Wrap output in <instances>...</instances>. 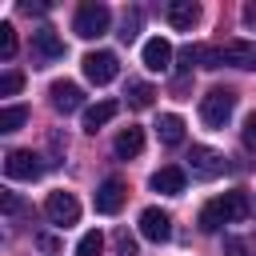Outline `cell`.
<instances>
[{
    "instance_id": "obj_14",
    "label": "cell",
    "mask_w": 256,
    "mask_h": 256,
    "mask_svg": "<svg viewBox=\"0 0 256 256\" xmlns=\"http://www.w3.org/2000/svg\"><path fill=\"white\" fill-rule=\"evenodd\" d=\"M112 148H116V156H120V160H132V156H140V152H144V128H136V124L120 128Z\"/></svg>"
},
{
    "instance_id": "obj_21",
    "label": "cell",
    "mask_w": 256,
    "mask_h": 256,
    "mask_svg": "<svg viewBox=\"0 0 256 256\" xmlns=\"http://www.w3.org/2000/svg\"><path fill=\"white\" fill-rule=\"evenodd\" d=\"M104 252V236L92 228V232H84L80 236V244H76V256H100Z\"/></svg>"
},
{
    "instance_id": "obj_29",
    "label": "cell",
    "mask_w": 256,
    "mask_h": 256,
    "mask_svg": "<svg viewBox=\"0 0 256 256\" xmlns=\"http://www.w3.org/2000/svg\"><path fill=\"white\" fill-rule=\"evenodd\" d=\"M228 252H232V256H244V244H240V240H228Z\"/></svg>"
},
{
    "instance_id": "obj_10",
    "label": "cell",
    "mask_w": 256,
    "mask_h": 256,
    "mask_svg": "<svg viewBox=\"0 0 256 256\" xmlns=\"http://www.w3.org/2000/svg\"><path fill=\"white\" fill-rule=\"evenodd\" d=\"M124 196H128V188H124V180H104L100 188H96V212L100 216H116L120 208H124Z\"/></svg>"
},
{
    "instance_id": "obj_19",
    "label": "cell",
    "mask_w": 256,
    "mask_h": 256,
    "mask_svg": "<svg viewBox=\"0 0 256 256\" xmlns=\"http://www.w3.org/2000/svg\"><path fill=\"white\" fill-rule=\"evenodd\" d=\"M24 124H28V108H24V104L0 108V132H16V128H24Z\"/></svg>"
},
{
    "instance_id": "obj_22",
    "label": "cell",
    "mask_w": 256,
    "mask_h": 256,
    "mask_svg": "<svg viewBox=\"0 0 256 256\" xmlns=\"http://www.w3.org/2000/svg\"><path fill=\"white\" fill-rule=\"evenodd\" d=\"M12 56H16V28L0 24V60H12Z\"/></svg>"
},
{
    "instance_id": "obj_23",
    "label": "cell",
    "mask_w": 256,
    "mask_h": 256,
    "mask_svg": "<svg viewBox=\"0 0 256 256\" xmlns=\"http://www.w3.org/2000/svg\"><path fill=\"white\" fill-rule=\"evenodd\" d=\"M20 88H24V76H20L16 68H8V72L0 76V96H16Z\"/></svg>"
},
{
    "instance_id": "obj_13",
    "label": "cell",
    "mask_w": 256,
    "mask_h": 256,
    "mask_svg": "<svg viewBox=\"0 0 256 256\" xmlns=\"http://www.w3.org/2000/svg\"><path fill=\"white\" fill-rule=\"evenodd\" d=\"M172 64V44L164 40V36H152L148 44H144V68L148 72H164Z\"/></svg>"
},
{
    "instance_id": "obj_5",
    "label": "cell",
    "mask_w": 256,
    "mask_h": 256,
    "mask_svg": "<svg viewBox=\"0 0 256 256\" xmlns=\"http://www.w3.org/2000/svg\"><path fill=\"white\" fill-rule=\"evenodd\" d=\"M80 64H84V76H88L92 84H112V80H116V72H120L116 52H88Z\"/></svg>"
},
{
    "instance_id": "obj_24",
    "label": "cell",
    "mask_w": 256,
    "mask_h": 256,
    "mask_svg": "<svg viewBox=\"0 0 256 256\" xmlns=\"http://www.w3.org/2000/svg\"><path fill=\"white\" fill-rule=\"evenodd\" d=\"M136 32H140V12H128V16H124V24H120V40H124V44H132V40H136Z\"/></svg>"
},
{
    "instance_id": "obj_4",
    "label": "cell",
    "mask_w": 256,
    "mask_h": 256,
    "mask_svg": "<svg viewBox=\"0 0 256 256\" xmlns=\"http://www.w3.org/2000/svg\"><path fill=\"white\" fill-rule=\"evenodd\" d=\"M44 216H48L56 228H68V224L80 220V200H76L72 192H48V200H44Z\"/></svg>"
},
{
    "instance_id": "obj_28",
    "label": "cell",
    "mask_w": 256,
    "mask_h": 256,
    "mask_svg": "<svg viewBox=\"0 0 256 256\" xmlns=\"http://www.w3.org/2000/svg\"><path fill=\"white\" fill-rule=\"evenodd\" d=\"M244 24H248V28H256V0H252V4H244Z\"/></svg>"
},
{
    "instance_id": "obj_25",
    "label": "cell",
    "mask_w": 256,
    "mask_h": 256,
    "mask_svg": "<svg viewBox=\"0 0 256 256\" xmlns=\"http://www.w3.org/2000/svg\"><path fill=\"white\" fill-rule=\"evenodd\" d=\"M240 140H244V148H256V112L244 120V128H240Z\"/></svg>"
},
{
    "instance_id": "obj_16",
    "label": "cell",
    "mask_w": 256,
    "mask_h": 256,
    "mask_svg": "<svg viewBox=\"0 0 256 256\" xmlns=\"http://www.w3.org/2000/svg\"><path fill=\"white\" fill-rule=\"evenodd\" d=\"M196 224H200V232H220V228L228 224V212H224V204H220V196H216V200H208V204L200 208V216H196Z\"/></svg>"
},
{
    "instance_id": "obj_7",
    "label": "cell",
    "mask_w": 256,
    "mask_h": 256,
    "mask_svg": "<svg viewBox=\"0 0 256 256\" xmlns=\"http://www.w3.org/2000/svg\"><path fill=\"white\" fill-rule=\"evenodd\" d=\"M140 236L152 240V244L172 240V216H168L164 208H144V212H140Z\"/></svg>"
},
{
    "instance_id": "obj_8",
    "label": "cell",
    "mask_w": 256,
    "mask_h": 256,
    "mask_svg": "<svg viewBox=\"0 0 256 256\" xmlns=\"http://www.w3.org/2000/svg\"><path fill=\"white\" fill-rule=\"evenodd\" d=\"M64 56V40L52 32V28H36L32 32V60L36 64H52Z\"/></svg>"
},
{
    "instance_id": "obj_18",
    "label": "cell",
    "mask_w": 256,
    "mask_h": 256,
    "mask_svg": "<svg viewBox=\"0 0 256 256\" xmlns=\"http://www.w3.org/2000/svg\"><path fill=\"white\" fill-rule=\"evenodd\" d=\"M220 204H224V212H228V224H240V220L248 216V196H244V192H224Z\"/></svg>"
},
{
    "instance_id": "obj_9",
    "label": "cell",
    "mask_w": 256,
    "mask_h": 256,
    "mask_svg": "<svg viewBox=\"0 0 256 256\" xmlns=\"http://www.w3.org/2000/svg\"><path fill=\"white\" fill-rule=\"evenodd\" d=\"M48 96H52V108L56 112H80L84 108V88L80 84H72V80H56L52 88H48Z\"/></svg>"
},
{
    "instance_id": "obj_26",
    "label": "cell",
    "mask_w": 256,
    "mask_h": 256,
    "mask_svg": "<svg viewBox=\"0 0 256 256\" xmlns=\"http://www.w3.org/2000/svg\"><path fill=\"white\" fill-rule=\"evenodd\" d=\"M116 248H120V256H136V240L128 232H116Z\"/></svg>"
},
{
    "instance_id": "obj_6",
    "label": "cell",
    "mask_w": 256,
    "mask_h": 256,
    "mask_svg": "<svg viewBox=\"0 0 256 256\" xmlns=\"http://www.w3.org/2000/svg\"><path fill=\"white\" fill-rule=\"evenodd\" d=\"M188 168H192V176H200V180H216V176L224 172V156H220L216 148L196 144V148L188 152Z\"/></svg>"
},
{
    "instance_id": "obj_17",
    "label": "cell",
    "mask_w": 256,
    "mask_h": 256,
    "mask_svg": "<svg viewBox=\"0 0 256 256\" xmlns=\"http://www.w3.org/2000/svg\"><path fill=\"white\" fill-rule=\"evenodd\" d=\"M156 132H160V140L168 144V148H176V144H184V120L180 116H160V124H156Z\"/></svg>"
},
{
    "instance_id": "obj_27",
    "label": "cell",
    "mask_w": 256,
    "mask_h": 256,
    "mask_svg": "<svg viewBox=\"0 0 256 256\" xmlns=\"http://www.w3.org/2000/svg\"><path fill=\"white\" fill-rule=\"evenodd\" d=\"M4 212H8V216H12V212H20V200H16L12 192H4Z\"/></svg>"
},
{
    "instance_id": "obj_20",
    "label": "cell",
    "mask_w": 256,
    "mask_h": 256,
    "mask_svg": "<svg viewBox=\"0 0 256 256\" xmlns=\"http://www.w3.org/2000/svg\"><path fill=\"white\" fill-rule=\"evenodd\" d=\"M152 100H156V88L152 84H144V80H132L128 84V104L132 108H152Z\"/></svg>"
},
{
    "instance_id": "obj_3",
    "label": "cell",
    "mask_w": 256,
    "mask_h": 256,
    "mask_svg": "<svg viewBox=\"0 0 256 256\" xmlns=\"http://www.w3.org/2000/svg\"><path fill=\"white\" fill-rule=\"evenodd\" d=\"M4 176L8 180H40L44 176V164H40V156L36 152H24V148H12L8 156H4Z\"/></svg>"
},
{
    "instance_id": "obj_1",
    "label": "cell",
    "mask_w": 256,
    "mask_h": 256,
    "mask_svg": "<svg viewBox=\"0 0 256 256\" xmlns=\"http://www.w3.org/2000/svg\"><path fill=\"white\" fill-rule=\"evenodd\" d=\"M232 112H236V92L232 88H208L200 96V120L208 128H224L232 120Z\"/></svg>"
},
{
    "instance_id": "obj_12",
    "label": "cell",
    "mask_w": 256,
    "mask_h": 256,
    "mask_svg": "<svg viewBox=\"0 0 256 256\" xmlns=\"http://www.w3.org/2000/svg\"><path fill=\"white\" fill-rule=\"evenodd\" d=\"M164 16H168V24H172V28L192 32V24L200 20V4H196V0H172V4L164 8Z\"/></svg>"
},
{
    "instance_id": "obj_2",
    "label": "cell",
    "mask_w": 256,
    "mask_h": 256,
    "mask_svg": "<svg viewBox=\"0 0 256 256\" xmlns=\"http://www.w3.org/2000/svg\"><path fill=\"white\" fill-rule=\"evenodd\" d=\"M108 24H112V12H108V4H100V0L80 4V8H76V20H72L76 36H84V40L104 36V32H108Z\"/></svg>"
},
{
    "instance_id": "obj_15",
    "label": "cell",
    "mask_w": 256,
    "mask_h": 256,
    "mask_svg": "<svg viewBox=\"0 0 256 256\" xmlns=\"http://www.w3.org/2000/svg\"><path fill=\"white\" fill-rule=\"evenodd\" d=\"M116 112H120V104H116V100H100V104L84 108V132H96V128H104V124H108Z\"/></svg>"
},
{
    "instance_id": "obj_11",
    "label": "cell",
    "mask_w": 256,
    "mask_h": 256,
    "mask_svg": "<svg viewBox=\"0 0 256 256\" xmlns=\"http://www.w3.org/2000/svg\"><path fill=\"white\" fill-rule=\"evenodd\" d=\"M152 192H160V196H180L184 192V184H188V176H184V168H176V164H164V168H156L152 172Z\"/></svg>"
}]
</instances>
